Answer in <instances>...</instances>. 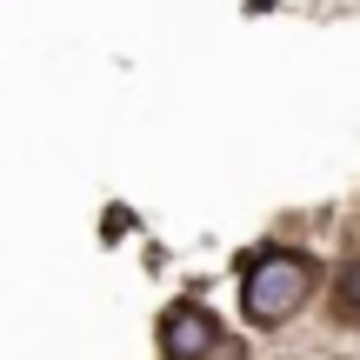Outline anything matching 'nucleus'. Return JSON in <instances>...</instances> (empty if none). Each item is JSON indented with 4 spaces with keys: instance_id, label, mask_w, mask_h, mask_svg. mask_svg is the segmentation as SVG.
<instances>
[{
    "instance_id": "f257e3e1",
    "label": "nucleus",
    "mask_w": 360,
    "mask_h": 360,
    "mask_svg": "<svg viewBox=\"0 0 360 360\" xmlns=\"http://www.w3.org/2000/svg\"><path fill=\"white\" fill-rule=\"evenodd\" d=\"M307 294H314V260L307 254H287V247L254 254V260H247V274H240V307H247V321H254V327L294 321V314L307 307Z\"/></svg>"
},
{
    "instance_id": "f03ea898",
    "label": "nucleus",
    "mask_w": 360,
    "mask_h": 360,
    "mask_svg": "<svg viewBox=\"0 0 360 360\" xmlns=\"http://www.w3.org/2000/svg\"><path fill=\"white\" fill-rule=\"evenodd\" d=\"M220 354V327L207 307H174L160 321V360H214Z\"/></svg>"
},
{
    "instance_id": "7ed1b4c3",
    "label": "nucleus",
    "mask_w": 360,
    "mask_h": 360,
    "mask_svg": "<svg viewBox=\"0 0 360 360\" xmlns=\"http://www.w3.org/2000/svg\"><path fill=\"white\" fill-rule=\"evenodd\" d=\"M340 321H360V260L340 274Z\"/></svg>"
}]
</instances>
